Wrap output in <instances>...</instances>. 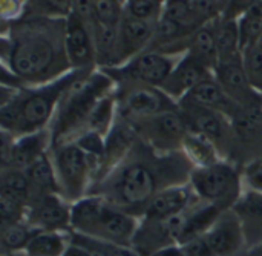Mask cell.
I'll use <instances>...</instances> for the list:
<instances>
[{
	"label": "cell",
	"mask_w": 262,
	"mask_h": 256,
	"mask_svg": "<svg viewBox=\"0 0 262 256\" xmlns=\"http://www.w3.org/2000/svg\"><path fill=\"white\" fill-rule=\"evenodd\" d=\"M3 256H28L25 252H17V253H6V255Z\"/></svg>",
	"instance_id": "7bdbcfd3"
},
{
	"label": "cell",
	"mask_w": 262,
	"mask_h": 256,
	"mask_svg": "<svg viewBox=\"0 0 262 256\" xmlns=\"http://www.w3.org/2000/svg\"><path fill=\"white\" fill-rule=\"evenodd\" d=\"M3 68L25 86L54 81L72 68L66 54V18L21 15L2 37Z\"/></svg>",
	"instance_id": "7a4b0ae2"
},
{
	"label": "cell",
	"mask_w": 262,
	"mask_h": 256,
	"mask_svg": "<svg viewBox=\"0 0 262 256\" xmlns=\"http://www.w3.org/2000/svg\"><path fill=\"white\" fill-rule=\"evenodd\" d=\"M64 256H92L88 250H84V249H81V247H78V246H74V244H71L69 246V249H68V252L64 253Z\"/></svg>",
	"instance_id": "60d3db41"
},
{
	"label": "cell",
	"mask_w": 262,
	"mask_h": 256,
	"mask_svg": "<svg viewBox=\"0 0 262 256\" xmlns=\"http://www.w3.org/2000/svg\"><path fill=\"white\" fill-rule=\"evenodd\" d=\"M60 195L71 204L89 194L98 163L77 143H66L49 151Z\"/></svg>",
	"instance_id": "8992f818"
},
{
	"label": "cell",
	"mask_w": 262,
	"mask_h": 256,
	"mask_svg": "<svg viewBox=\"0 0 262 256\" xmlns=\"http://www.w3.org/2000/svg\"><path fill=\"white\" fill-rule=\"evenodd\" d=\"M150 2H152V3H154V5H155V6H158V8H160V9H163V8H164V5H166V2H167V0H150Z\"/></svg>",
	"instance_id": "b9f144b4"
},
{
	"label": "cell",
	"mask_w": 262,
	"mask_h": 256,
	"mask_svg": "<svg viewBox=\"0 0 262 256\" xmlns=\"http://www.w3.org/2000/svg\"><path fill=\"white\" fill-rule=\"evenodd\" d=\"M241 221L247 246L262 244V194L246 189L232 207Z\"/></svg>",
	"instance_id": "44dd1931"
},
{
	"label": "cell",
	"mask_w": 262,
	"mask_h": 256,
	"mask_svg": "<svg viewBox=\"0 0 262 256\" xmlns=\"http://www.w3.org/2000/svg\"><path fill=\"white\" fill-rule=\"evenodd\" d=\"M243 63L252 84L262 92V41L243 52Z\"/></svg>",
	"instance_id": "836d02e7"
},
{
	"label": "cell",
	"mask_w": 262,
	"mask_h": 256,
	"mask_svg": "<svg viewBox=\"0 0 262 256\" xmlns=\"http://www.w3.org/2000/svg\"><path fill=\"white\" fill-rule=\"evenodd\" d=\"M71 246V237L66 232L37 230L23 250L28 256H64Z\"/></svg>",
	"instance_id": "484cf974"
},
{
	"label": "cell",
	"mask_w": 262,
	"mask_h": 256,
	"mask_svg": "<svg viewBox=\"0 0 262 256\" xmlns=\"http://www.w3.org/2000/svg\"><path fill=\"white\" fill-rule=\"evenodd\" d=\"M184 55V54H183ZM180 57L167 55L157 51H144L124 65L103 68L101 71L114 81L120 84H147L160 88L175 68Z\"/></svg>",
	"instance_id": "ba28073f"
},
{
	"label": "cell",
	"mask_w": 262,
	"mask_h": 256,
	"mask_svg": "<svg viewBox=\"0 0 262 256\" xmlns=\"http://www.w3.org/2000/svg\"><path fill=\"white\" fill-rule=\"evenodd\" d=\"M256 256H262V253H258V255H256Z\"/></svg>",
	"instance_id": "f6af8a7d"
},
{
	"label": "cell",
	"mask_w": 262,
	"mask_h": 256,
	"mask_svg": "<svg viewBox=\"0 0 262 256\" xmlns=\"http://www.w3.org/2000/svg\"><path fill=\"white\" fill-rule=\"evenodd\" d=\"M183 152L195 167H206L224 161L220 151L212 141L193 132H187L183 143Z\"/></svg>",
	"instance_id": "4316f807"
},
{
	"label": "cell",
	"mask_w": 262,
	"mask_h": 256,
	"mask_svg": "<svg viewBox=\"0 0 262 256\" xmlns=\"http://www.w3.org/2000/svg\"><path fill=\"white\" fill-rule=\"evenodd\" d=\"M161 12L163 9L155 6L150 0H124V14L134 18L157 23L161 17Z\"/></svg>",
	"instance_id": "e575fe53"
},
{
	"label": "cell",
	"mask_w": 262,
	"mask_h": 256,
	"mask_svg": "<svg viewBox=\"0 0 262 256\" xmlns=\"http://www.w3.org/2000/svg\"><path fill=\"white\" fill-rule=\"evenodd\" d=\"M66 54L72 71L92 72L98 68L92 25L74 12L66 18Z\"/></svg>",
	"instance_id": "5bb4252c"
},
{
	"label": "cell",
	"mask_w": 262,
	"mask_h": 256,
	"mask_svg": "<svg viewBox=\"0 0 262 256\" xmlns=\"http://www.w3.org/2000/svg\"><path fill=\"white\" fill-rule=\"evenodd\" d=\"M180 103H187V104L212 109V111L224 114L230 120L243 109L227 97V94L223 91V88L216 81L215 75L203 81L201 84H198L195 89H192Z\"/></svg>",
	"instance_id": "7402d4cb"
},
{
	"label": "cell",
	"mask_w": 262,
	"mask_h": 256,
	"mask_svg": "<svg viewBox=\"0 0 262 256\" xmlns=\"http://www.w3.org/2000/svg\"><path fill=\"white\" fill-rule=\"evenodd\" d=\"M126 123L130 124L140 140H143L160 154L183 151V143L189 132L180 108Z\"/></svg>",
	"instance_id": "9c48e42d"
},
{
	"label": "cell",
	"mask_w": 262,
	"mask_h": 256,
	"mask_svg": "<svg viewBox=\"0 0 262 256\" xmlns=\"http://www.w3.org/2000/svg\"><path fill=\"white\" fill-rule=\"evenodd\" d=\"M243 172L230 161H220L206 167H195L189 184L195 195L206 203L227 210L243 195Z\"/></svg>",
	"instance_id": "52a82bcc"
},
{
	"label": "cell",
	"mask_w": 262,
	"mask_h": 256,
	"mask_svg": "<svg viewBox=\"0 0 262 256\" xmlns=\"http://www.w3.org/2000/svg\"><path fill=\"white\" fill-rule=\"evenodd\" d=\"M167 2H180V3H190L192 0H167Z\"/></svg>",
	"instance_id": "ee69618b"
},
{
	"label": "cell",
	"mask_w": 262,
	"mask_h": 256,
	"mask_svg": "<svg viewBox=\"0 0 262 256\" xmlns=\"http://www.w3.org/2000/svg\"><path fill=\"white\" fill-rule=\"evenodd\" d=\"M25 174L31 183V190H32L31 200L34 197L49 195V194L60 195V187H58L54 163H52L49 152L45 154L43 157H40L34 164H31L25 170Z\"/></svg>",
	"instance_id": "d4e9b609"
},
{
	"label": "cell",
	"mask_w": 262,
	"mask_h": 256,
	"mask_svg": "<svg viewBox=\"0 0 262 256\" xmlns=\"http://www.w3.org/2000/svg\"><path fill=\"white\" fill-rule=\"evenodd\" d=\"M195 166L183 151L160 154L137 138L126 157L88 195H100L135 217H143L147 204L161 190L187 184Z\"/></svg>",
	"instance_id": "6da1fadb"
},
{
	"label": "cell",
	"mask_w": 262,
	"mask_h": 256,
	"mask_svg": "<svg viewBox=\"0 0 262 256\" xmlns=\"http://www.w3.org/2000/svg\"><path fill=\"white\" fill-rule=\"evenodd\" d=\"M190 6L201 26L216 20L221 14L220 0H192Z\"/></svg>",
	"instance_id": "d590c367"
},
{
	"label": "cell",
	"mask_w": 262,
	"mask_h": 256,
	"mask_svg": "<svg viewBox=\"0 0 262 256\" xmlns=\"http://www.w3.org/2000/svg\"><path fill=\"white\" fill-rule=\"evenodd\" d=\"M115 98L117 117L124 121H134L178 109V103L157 86L120 84L115 86Z\"/></svg>",
	"instance_id": "30bf717a"
},
{
	"label": "cell",
	"mask_w": 262,
	"mask_h": 256,
	"mask_svg": "<svg viewBox=\"0 0 262 256\" xmlns=\"http://www.w3.org/2000/svg\"><path fill=\"white\" fill-rule=\"evenodd\" d=\"M261 41H262V38H261Z\"/></svg>",
	"instance_id": "bcb514c9"
},
{
	"label": "cell",
	"mask_w": 262,
	"mask_h": 256,
	"mask_svg": "<svg viewBox=\"0 0 262 256\" xmlns=\"http://www.w3.org/2000/svg\"><path fill=\"white\" fill-rule=\"evenodd\" d=\"M2 167L26 170L40 157L51 151L49 129L21 137H14L5 131H2Z\"/></svg>",
	"instance_id": "4fadbf2b"
},
{
	"label": "cell",
	"mask_w": 262,
	"mask_h": 256,
	"mask_svg": "<svg viewBox=\"0 0 262 256\" xmlns=\"http://www.w3.org/2000/svg\"><path fill=\"white\" fill-rule=\"evenodd\" d=\"M184 250V255L186 256H216L215 252L212 250L206 235H201V237H196V238H192L183 244H180Z\"/></svg>",
	"instance_id": "f35d334b"
},
{
	"label": "cell",
	"mask_w": 262,
	"mask_h": 256,
	"mask_svg": "<svg viewBox=\"0 0 262 256\" xmlns=\"http://www.w3.org/2000/svg\"><path fill=\"white\" fill-rule=\"evenodd\" d=\"M155 25L157 23L138 20L124 14L118 25L117 51H115L112 66L124 65L135 55L147 51L154 38Z\"/></svg>",
	"instance_id": "e0dca14e"
},
{
	"label": "cell",
	"mask_w": 262,
	"mask_h": 256,
	"mask_svg": "<svg viewBox=\"0 0 262 256\" xmlns=\"http://www.w3.org/2000/svg\"><path fill=\"white\" fill-rule=\"evenodd\" d=\"M0 192H6V194L31 201L32 190H31V183L25 170L14 169V167H2Z\"/></svg>",
	"instance_id": "1f68e13d"
},
{
	"label": "cell",
	"mask_w": 262,
	"mask_h": 256,
	"mask_svg": "<svg viewBox=\"0 0 262 256\" xmlns=\"http://www.w3.org/2000/svg\"><path fill=\"white\" fill-rule=\"evenodd\" d=\"M215 22V20H213ZM213 22L200 26L187 40L186 52L196 58L200 63L207 66L215 72L220 57H218V46H216V35H215V25Z\"/></svg>",
	"instance_id": "603a6c76"
},
{
	"label": "cell",
	"mask_w": 262,
	"mask_h": 256,
	"mask_svg": "<svg viewBox=\"0 0 262 256\" xmlns=\"http://www.w3.org/2000/svg\"><path fill=\"white\" fill-rule=\"evenodd\" d=\"M37 230L26 221L18 223H2V249L3 255L23 252Z\"/></svg>",
	"instance_id": "83f0119b"
},
{
	"label": "cell",
	"mask_w": 262,
	"mask_h": 256,
	"mask_svg": "<svg viewBox=\"0 0 262 256\" xmlns=\"http://www.w3.org/2000/svg\"><path fill=\"white\" fill-rule=\"evenodd\" d=\"M213 74L223 91L235 104L243 109L262 108V92L252 84L243 60L220 63Z\"/></svg>",
	"instance_id": "9a60e30c"
},
{
	"label": "cell",
	"mask_w": 262,
	"mask_h": 256,
	"mask_svg": "<svg viewBox=\"0 0 262 256\" xmlns=\"http://www.w3.org/2000/svg\"><path fill=\"white\" fill-rule=\"evenodd\" d=\"M235 151L232 163L241 170L262 157V108L241 109L233 118Z\"/></svg>",
	"instance_id": "7c38bea8"
},
{
	"label": "cell",
	"mask_w": 262,
	"mask_h": 256,
	"mask_svg": "<svg viewBox=\"0 0 262 256\" xmlns=\"http://www.w3.org/2000/svg\"><path fill=\"white\" fill-rule=\"evenodd\" d=\"M114 89V81L101 69L80 74L64 91L48 127L51 134V149L72 143L83 135L92 111L100 100Z\"/></svg>",
	"instance_id": "277c9868"
},
{
	"label": "cell",
	"mask_w": 262,
	"mask_h": 256,
	"mask_svg": "<svg viewBox=\"0 0 262 256\" xmlns=\"http://www.w3.org/2000/svg\"><path fill=\"white\" fill-rule=\"evenodd\" d=\"M138 217L124 212L100 195H86L71 204V232L132 247Z\"/></svg>",
	"instance_id": "5b68a950"
},
{
	"label": "cell",
	"mask_w": 262,
	"mask_h": 256,
	"mask_svg": "<svg viewBox=\"0 0 262 256\" xmlns=\"http://www.w3.org/2000/svg\"><path fill=\"white\" fill-rule=\"evenodd\" d=\"M261 160H262V157H261Z\"/></svg>",
	"instance_id": "7dc6e473"
},
{
	"label": "cell",
	"mask_w": 262,
	"mask_h": 256,
	"mask_svg": "<svg viewBox=\"0 0 262 256\" xmlns=\"http://www.w3.org/2000/svg\"><path fill=\"white\" fill-rule=\"evenodd\" d=\"M213 25H215V35H216L220 63H229V61L243 60L238 20L218 17L213 22Z\"/></svg>",
	"instance_id": "cb8c5ba5"
},
{
	"label": "cell",
	"mask_w": 262,
	"mask_h": 256,
	"mask_svg": "<svg viewBox=\"0 0 262 256\" xmlns=\"http://www.w3.org/2000/svg\"><path fill=\"white\" fill-rule=\"evenodd\" d=\"M196 200H200V198L195 195V192L189 183L183 184V186L164 189L158 195H155L154 200L147 204L143 218L157 220V221L169 220L175 215L183 214Z\"/></svg>",
	"instance_id": "ffe728a7"
},
{
	"label": "cell",
	"mask_w": 262,
	"mask_h": 256,
	"mask_svg": "<svg viewBox=\"0 0 262 256\" xmlns=\"http://www.w3.org/2000/svg\"><path fill=\"white\" fill-rule=\"evenodd\" d=\"M152 256H186L184 255V250L180 244H170V246H166L163 249H160L158 252H155Z\"/></svg>",
	"instance_id": "ab89813d"
},
{
	"label": "cell",
	"mask_w": 262,
	"mask_h": 256,
	"mask_svg": "<svg viewBox=\"0 0 262 256\" xmlns=\"http://www.w3.org/2000/svg\"><path fill=\"white\" fill-rule=\"evenodd\" d=\"M215 74L212 69L200 63L190 54H184L177 61L175 68L160 86L172 100L180 103L192 89H195L203 81L212 78Z\"/></svg>",
	"instance_id": "ac0fdd59"
},
{
	"label": "cell",
	"mask_w": 262,
	"mask_h": 256,
	"mask_svg": "<svg viewBox=\"0 0 262 256\" xmlns=\"http://www.w3.org/2000/svg\"><path fill=\"white\" fill-rule=\"evenodd\" d=\"M204 235L216 256H238L247 246L241 221L233 209L224 210Z\"/></svg>",
	"instance_id": "d6986e66"
},
{
	"label": "cell",
	"mask_w": 262,
	"mask_h": 256,
	"mask_svg": "<svg viewBox=\"0 0 262 256\" xmlns=\"http://www.w3.org/2000/svg\"><path fill=\"white\" fill-rule=\"evenodd\" d=\"M178 108L184 118L187 131L203 135L204 138L212 141L220 151L223 160L232 163L235 151V132L232 120L221 112L187 103H178Z\"/></svg>",
	"instance_id": "8fae6325"
},
{
	"label": "cell",
	"mask_w": 262,
	"mask_h": 256,
	"mask_svg": "<svg viewBox=\"0 0 262 256\" xmlns=\"http://www.w3.org/2000/svg\"><path fill=\"white\" fill-rule=\"evenodd\" d=\"M69 237H71V244L88 250L92 256H140L132 247L89 238L75 232H71Z\"/></svg>",
	"instance_id": "f546056e"
},
{
	"label": "cell",
	"mask_w": 262,
	"mask_h": 256,
	"mask_svg": "<svg viewBox=\"0 0 262 256\" xmlns=\"http://www.w3.org/2000/svg\"><path fill=\"white\" fill-rule=\"evenodd\" d=\"M258 2L259 0H220V5H221L220 17L238 20L249 9H252Z\"/></svg>",
	"instance_id": "8d00e7d4"
},
{
	"label": "cell",
	"mask_w": 262,
	"mask_h": 256,
	"mask_svg": "<svg viewBox=\"0 0 262 256\" xmlns=\"http://www.w3.org/2000/svg\"><path fill=\"white\" fill-rule=\"evenodd\" d=\"M239 29V41L241 51L252 48L259 43L262 38V2L259 0L252 9H249L244 15L238 18Z\"/></svg>",
	"instance_id": "f1b7e54d"
},
{
	"label": "cell",
	"mask_w": 262,
	"mask_h": 256,
	"mask_svg": "<svg viewBox=\"0 0 262 256\" xmlns=\"http://www.w3.org/2000/svg\"><path fill=\"white\" fill-rule=\"evenodd\" d=\"M124 15V3L121 0H95L94 22L109 26H118Z\"/></svg>",
	"instance_id": "d6a6232c"
},
{
	"label": "cell",
	"mask_w": 262,
	"mask_h": 256,
	"mask_svg": "<svg viewBox=\"0 0 262 256\" xmlns=\"http://www.w3.org/2000/svg\"><path fill=\"white\" fill-rule=\"evenodd\" d=\"M80 74L83 72L71 71L46 84L11 89L0 109L2 131L21 137L48 129L64 91Z\"/></svg>",
	"instance_id": "3957f363"
},
{
	"label": "cell",
	"mask_w": 262,
	"mask_h": 256,
	"mask_svg": "<svg viewBox=\"0 0 262 256\" xmlns=\"http://www.w3.org/2000/svg\"><path fill=\"white\" fill-rule=\"evenodd\" d=\"M26 223L35 230L66 232L71 229V206L58 194L34 197L29 201Z\"/></svg>",
	"instance_id": "2e32d148"
},
{
	"label": "cell",
	"mask_w": 262,
	"mask_h": 256,
	"mask_svg": "<svg viewBox=\"0 0 262 256\" xmlns=\"http://www.w3.org/2000/svg\"><path fill=\"white\" fill-rule=\"evenodd\" d=\"M243 181L246 189L262 194V160L258 158L243 167Z\"/></svg>",
	"instance_id": "74e56055"
},
{
	"label": "cell",
	"mask_w": 262,
	"mask_h": 256,
	"mask_svg": "<svg viewBox=\"0 0 262 256\" xmlns=\"http://www.w3.org/2000/svg\"><path fill=\"white\" fill-rule=\"evenodd\" d=\"M74 9V0H28L23 15L68 18Z\"/></svg>",
	"instance_id": "4dcf8cb0"
}]
</instances>
